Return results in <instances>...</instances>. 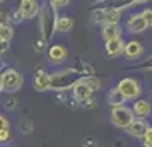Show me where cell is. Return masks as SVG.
<instances>
[{"mask_svg": "<svg viewBox=\"0 0 152 147\" xmlns=\"http://www.w3.org/2000/svg\"><path fill=\"white\" fill-rule=\"evenodd\" d=\"M22 79L21 72H17L15 69H7L2 72V77H0V89L5 92H15L22 87Z\"/></svg>", "mask_w": 152, "mask_h": 147, "instance_id": "1", "label": "cell"}, {"mask_svg": "<svg viewBox=\"0 0 152 147\" xmlns=\"http://www.w3.org/2000/svg\"><path fill=\"white\" fill-rule=\"evenodd\" d=\"M135 120V113L126 106H115L111 108V123L118 128H126Z\"/></svg>", "mask_w": 152, "mask_h": 147, "instance_id": "2", "label": "cell"}, {"mask_svg": "<svg viewBox=\"0 0 152 147\" xmlns=\"http://www.w3.org/2000/svg\"><path fill=\"white\" fill-rule=\"evenodd\" d=\"M77 72H72V70H63V72H56L51 75L53 79V84H51V89H69V87H75L79 82H82L84 79H74Z\"/></svg>", "mask_w": 152, "mask_h": 147, "instance_id": "3", "label": "cell"}, {"mask_svg": "<svg viewBox=\"0 0 152 147\" xmlns=\"http://www.w3.org/2000/svg\"><path fill=\"white\" fill-rule=\"evenodd\" d=\"M116 87H118L121 92H123V96H125L126 99H137L138 96H140V92H142V87H140V84H138L135 79H132V77L121 79V80L118 82Z\"/></svg>", "mask_w": 152, "mask_h": 147, "instance_id": "4", "label": "cell"}, {"mask_svg": "<svg viewBox=\"0 0 152 147\" xmlns=\"http://www.w3.org/2000/svg\"><path fill=\"white\" fill-rule=\"evenodd\" d=\"M92 17L96 22H103V24H118L120 22V9H101V10H94Z\"/></svg>", "mask_w": 152, "mask_h": 147, "instance_id": "5", "label": "cell"}, {"mask_svg": "<svg viewBox=\"0 0 152 147\" xmlns=\"http://www.w3.org/2000/svg\"><path fill=\"white\" fill-rule=\"evenodd\" d=\"M147 28H149V24L145 21L144 14H133L130 19H128V22H126V29L130 31L132 34H140V33H144Z\"/></svg>", "mask_w": 152, "mask_h": 147, "instance_id": "6", "label": "cell"}, {"mask_svg": "<svg viewBox=\"0 0 152 147\" xmlns=\"http://www.w3.org/2000/svg\"><path fill=\"white\" fill-rule=\"evenodd\" d=\"M19 12L24 19H34L39 14V5L36 0H21L19 4Z\"/></svg>", "mask_w": 152, "mask_h": 147, "instance_id": "7", "label": "cell"}, {"mask_svg": "<svg viewBox=\"0 0 152 147\" xmlns=\"http://www.w3.org/2000/svg\"><path fill=\"white\" fill-rule=\"evenodd\" d=\"M125 130H126V133L132 135V137H135V139H142V137L145 135V132L149 130V125L144 121V118H135L130 125L125 128Z\"/></svg>", "mask_w": 152, "mask_h": 147, "instance_id": "8", "label": "cell"}, {"mask_svg": "<svg viewBox=\"0 0 152 147\" xmlns=\"http://www.w3.org/2000/svg\"><path fill=\"white\" fill-rule=\"evenodd\" d=\"M92 91H94V89H92V87L86 82V79H84L82 82H79V84L74 87V98H75L79 103H86V101L91 99Z\"/></svg>", "mask_w": 152, "mask_h": 147, "instance_id": "9", "label": "cell"}, {"mask_svg": "<svg viewBox=\"0 0 152 147\" xmlns=\"http://www.w3.org/2000/svg\"><path fill=\"white\" fill-rule=\"evenodd\" d=\"M67 56H69V51H67V48L63 45H53V46H50L48 58L51 63H62V62H65Z\"/></svg>", "mask_w": 152, "mask_h": 147, "instance_id": "10", "label": "cell"}, {"mask_svg": "<svg viewBox=\"0 0 152 147\" xmlns=\"http://www.w3.org/2000/svg\"><path fill=\"white\" fill-rule=\"evenodd\" d=\"M125 46H126V43H123L121 38H115V39L106 41L104 50H106V53L110 56H116V55H120V53H125Z\"/></svg>", "mask_w": 152, "mask_h": 147, "instance_id": "11", "label": "cell"}, {"mask_svg": "<svg viewBox=\"0 0 152 147\" xmlns=\"http://www.w3.org/2000/svg\"><path fill=\"white\" fill-rule=\"evenodd\" d=\"M132 110L135 113V116H138V118H147L152 111V106L147 99H137L133 103V106H132Z\"/></svg>", "mask_w": 152, "mask_h": 147, "instance_id": "12", "label": "cell"}, {"mask_svg": "<svg viewBox=\"0 0 152 147\" xmlns=\"http://www.w3.org/2000/svg\"><path fill=\"white\" fill-rule=\"evenodd\" d=\"M51 84H53V79L50 74L46 72H38V75L34 79V87L36 91H46V89H51Z\"/></svg>", "mask_w": 152, "mask_h": 147, "instance_id": "13", "label": "cell"}, {"mask_svg": "<svg viewBox=\"0 0 152 147\" xmlns=\"http://www.w3.org/2000/svg\"><path fill=\"white\" fill-rule=\"evenodd\" d=\"M106 99H108V103L111 105V108H115V106H123L125 101H126V98L123 96V92L120 91L118 87L110 89L108 94H106Z\"/></svg>", "mask_w": 152, "mask_h": 147, "instance_id": "14", "label": "cell"}, {"mask_svg": "<svg viewBox=\"0 0 152 147\" xmlns=\"http://www.w3.org/2000/svg\"><path fill=\"white\" fill-rule=\"evenodd\" d=\"M74 28V19L69 15H60L55 17V31L56 33H69Z\"/></svg>", "mask_w": 152, "mask_h": 147, "instance_id": "15", "label": "cell"}, {"mask_svg": "<svg viewBox=\"0 0 152 147\" xmlns=\"http://www.w3.org/2000/svg\"><path fill=\"white\" fill-rule=\"evenodd\" d=\"M144 53V48H142V45L138 41H128L126 43V46H125V56L126 58H130V60H133V58H138V56Z\"/></svg>", "mask_w": 152, "mask_h": 147, "instance_id": "16", "label": "cell"}, {"mask_svg": "<svg viewBox=\"0 0 152 147\" xmlns=\"http://www.w3.org/2000/svg\"><path fill=\"white\" fill-rule=\"evenodd\" d=\"M115 38H121V29L118 24H104L103 28V39L104 41H110Z\"/></svg>", "mask_w": 152, "mask_h": 147, "instance_id": "17", "label": "cell"}, {"mask_svg": "<svg viewBox=\"0 0 152 147\" xmlns=\"http://www.w3.org/2000/svg\"><path fill=\"white\" fill-rule=\"evenodd\" d=\"M12 38H14V29H12V26L2 24L0 26V39L2 41H10Z\"/></svg>", "mask_w": 152, "mask_h": 147, "instance_id": "18", "label": "cell"}, {"mask_svg": "<svg viewBox=\"0 0 152 147\" xmlns=\"http://www.w3.org/2000/svg\"><path fill=\"white\" fill-rule=\"evenodd\" d=\"M142 144H144V147H152V127H149V130L145 132V135L142 137Z\"/></svg>", "mask_w": 152, "mask_h": 147, "instance_id": "19", "label": "cell"}, {"mask_svg": "<svg viewBox=\"0 0 152 147\" xmlns=\"http://www.w3.org/2000/svg\"><path fill=\"white\" fill-rule=\"evenodd\" d=\"M86 82L92 87V89H97V87H101V80L96 77H86Z\"/></svg>", "mask_w": 152, "mask_h": 147, "instance_id": "20", "label": "cell"}, {"mask_svg": "<svg viewBox=\"0 0 152 147\" xmlns=\"http://www.w3.org/2000/svg\"><path fill=\"white\" fill-rule=\"evenodd\" d=\"M142 14H144L145 21H147V24H149V28H152V9H147V10H144Z\"/></svg>", "mask_w": 152, "mask_h": 147, "instance_id": "21", "label": "cell"}, {"mask_svg": "<svg viewBox=\"0 0 152 147\" xmlns=\"http://www.w3.org/2000/svg\"><path fill=\"white\" fill-rule=\"evenodd\" d=\"M50 2H51V5L55 9H58V7H65L70 0H50Z\"/></svg>", "mask_w": 152, "mask_h": 147, "instance_id": "22", "label": "cell"}, {"mask_svg": "<svg viewBox=\"0 0 152 147\" xmlns=\"http://www.w3.org/2000/svg\"><path fill=\"white\" fill-rule=\"evenodd\" d=\"M2 128H4V130H9V120H7V116H4V115L0 116V130H2Z\"/></svg>", "mask_w": 152, "mask_h": 147, "instance_id": "23", "label": "cell"}, {"mask_svg": "<svg viewBox=\"0 0 152 147\" xmlns=\"http://www.w3.org/2000/svg\"><path fill=\"white\" fill-rule=\"evenodd\" d=\"M7 139H9V130H0V142H7Z\"/></svg>", "mask_w": 152, "mask_h": 147, "instance_id": "24", "label": "cell"}, {"mask_svg": "<svg viewBox=\"0 0 152 147\" xmlns=\"http://www.w3.org/2000/svg\"><path fill=\"white\" fill-rule=\"evenodd\" d=\"M138 2H147V0H133V4H138Z\"/></svg>", "mask_w": 152, "mask_h": 147, "instance_id": "25", "label": "cell"}]
</instances>
